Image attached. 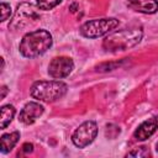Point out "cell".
<instances>
[{
	"mask_svg": "<svg viewBox=\"0 0 158 158\" xmlns=\"http://www.w3.org/2000/svg\"><path fill=\"white\" fill-rule=\"evenodd\" d=\"M43 111H44V107L40 102L30 101L22 107L19 115V120L25 125H32L43 114Z\"/></svg>",
	"mask_w": 158,
	"mask_h": 158,
	"instance_id": "cell-8",
	"label": "cell"
},
{
	"mask_svg": "<svg viewBox=\"0 0 158 158\" xmlns=\"http://www.w3.org/2000/svg\"><path fill=\"white\" fill-rule=\"evenodd\" d=\"M127 6L133 11L152 15L158 11V0H127Z\"/></svg>",
	"mask_w": 158,
	"mask_h": 158,
	"instance_id": "cell-10",
	"label": "cell"
},
{
	"mask_svg": "<svg viewBox=\"0 0 158 158\" xmlns=\"http://www.w3.org/2000/svg\"><path fill=\"white\" fill-rule=\"evenodd\" d=\"M156 149H157V152H158V142H157V144H156Z\"/></svg>",
	"mask_w": 158,
	"mask_h": 158,
	"instance_id": "cell-18",
	"label": "cell"
},
{
	"mask_svg": "<svg viewBox=\"0 0 158 158\" xmlns=\"http://www.w3.org/2000/svg\"><path fill=\"white\" fill-rule=\"evenodd\" d=\"M63 0H36V6L40 10L43 11H49L54 9L57 5H59Z\"/></svg>",
	"mask_w": 158,
	"mask_h": 158,
	"instance_id": "cell-13",
	"label": "cell"
},
{
	"mask_svg": "<svg viewBox=\"0 0 158 158\" xmlns=\"http://www.w3.org/2000/svg\"><path fill=\"white\" fill-rule=\"evenodd\" d=\"M142 37H143V31L141 27L123 28L106 36L105 40L102 41V48L106 52L126 51L138 44Z\"/></svg>",
	"mask_w": 158,
	"mask_h": 158,
	"instance_id": "cell-2",
	"label": "cell"
},
{
	"mask_svg": "<svg viewBox=\"0 0 158 158\" xmlns=\"http://www.w3.org/2000/svg\"><path fill=\"white\" fill-rule=\"evenodd\" d=\"M37 20H40V15L37 12L36 6L28 2H22L17 6V10L15 15L12 16L9 28L11 30H21L28 25L35 23Z\"/></svg>",
	"mask_w": 158,
	"mask_h": 158,
	"instance_id": "cell-5",
	"label": "cell"
},
{
	"mask_svg": "<svg viewBox=\"0 0 158 158\" xmlns=\"http://www.w3.org/2000/svg\"><path fill=\"white\" fill-rule=\"evenodd\" d=\"M74 69V62L69 57H54L48 64V74L53 79H63L68 77Z\"/></svg>",
	"mask_w": 158,
	"mask_h": 158,
	"instance_id": "cell-7",
	"label": "cell"
},
{
	"mask_svg": "<svg viewBox=\"0 0 158 158\" xmlns=\"http://www.w3.org/2000/svg\"><path fill=\"white\" fill-rule=\"evenodd\" d=\"M68 91V85L60 80H40L32 84L30 94L43 102H53L62 99Z\"/></svg>",
	"mask_w": 158,
	"mask_h": 158,
	"instance_id": "cell-3",
	"label": "cell"
},
{
	"mask_svg": "<svg viewBox=\"0 0 158 158\" xmlns=\"http://www.w3.org/2000/svg\"><path fill=\"white\" fill-rule=\"evenodd\" d=\"M19 139H20V132L19 131L2 135L1 136V139H0V151H1V153H9V152H11L12 148L19 142Z\"/></svg>",
	"mask_w": 158,
	"mask_h": 158,
	"instance_id": "cell-11",
	"label": "cell"
},
{
	"mask_svg": "<svg viewBox=\"0 0 158 158\" xmlns=\"http://www.w3.org/2000/svg\"><path fill=\"white\" fill-rule=\"evenodd\" d=\"M118 25H120V21L115 17L96 19V20H90L84 22L80 26L79 32L81 36L86 38H98L115 30Z\"/></svg>",
	"mask_w": 158,
	"mask_h": 158,
	"instance_id": "cell-4",
	"label": "cell"
},
{
	"mask_svg": "<svg viewBox=\"0 0 158 158\" xmlns=\"http://www.w3.org/2000/svg\"><path fill=\"white\" fill-rule=\"evenodd\" d=\"M158 128V118L157 117H151L146 121H143L135 131L133 137L137 141H146L149 138Z\"/></svg>",
	"mask_w": 158,
	"mask_h": 158,
	"instance_id": "cell-9",
	"label": "cell"
},
{
	"mask_svg": "<svg viewBox=\"0 0 158 158\" xmlns=\"http://www.w3.org/2000/svg\"><path fill=\"white\" fill-rule=\"evenodd\" d=\"M6 94H7V86H6V85H2V86H1V95H0V100L5 99Z\"/></svg>",
	"mask_w": 158,
	"mask_h": 158,
	"instance_id": "cell-17",
	"label": "cell"
},
{
	"mask_svg": "<svg viewBox=\"0 0 158 158\" xmlns=\"http://www.w3.org/2000/svg\"><path fill=\"white\" fill-rule=\"evenodd\" d=\"M52 35L47 30L40 28L36 31H31L22 37L19 51L25 58H36L46 53L52 47Z\"/></svg>",
	"mask_w": 158,
	"mask_h": 158,
	"instance_id": "cell-1",
	"label": "cell"
},
{
	"mask_svg": "<svg viewBox=\"0 0 158 158\" xmlns=\"http://www.w3.org/2000/svg\"><path fill=\"white\" fill-rule=\"evenodd\" d=\"M22 153H25V154H28V153H31L32 151H33V144L32 143H25V144H22Z\"/></svg>",
	"mask_w": 158,
	"mask_h": 158,
	"instance_id": "cell-16",
	"label": "cell"
},
{
	"mask_svg": "<svg viewBox=\"0 0 158 158\" xmlns=\"http://www.w3.org/2000/svg\"><path fill=\"white\" fill-rule=\"evenodd\" d=\"M98 135V125L95 121H85L83 122L72 135V142L78 148H85L96 138Z\"/></svg>",
	"mask_w": 158,
	"mask_h": 158,
	"instance_id": "cell-6",
	"label": "cell"
},
{
	"mask_svg": "<svg viewBox=\"0 0 158 158\" xmlns=\"http://www.w3.org/2000/svg\"><path fill=\"white\" fill-rule=\"evenodd\" d=\"M15 112H16L15 107L10 104L1 106V111H0V128L1 130L6 128L10 125V122L12 121L15 116Z\"/></svg>",
	"mask_w": 158,
	"mask_h": 158,
	"instance_id": "cell-12",
	"label": "cell"
},
{
	"mask_svg": "<svg viewBox=\"0 0 158 158\" xmlns=\"http://www.w3.org/2000/svg\"><path fill=\"white\" fill-rule=\"evenodd\" d=\"M128 156L130 157H147L149 156V149L146 147H138V148H135L132 152H130Z\"/></svg>",
	"mask_w": 158,
	"mask_h": 158,
	"instance_id": "cell-15",
	"label": "cell"
},
{
	"mask_svg": "<svg viewBox=\"0 0 158 158\" xmlns=\"http://www.w3.org/2000/svg\"><path fill=\"white\" fill-rule=\"evenodd\" d=\"M0 11H1V22H4V21H6L11 16V6H10V4L1 2Z\"/></svg>",
	"mask_w": 158,
	"mask_h": 158,
	"instance_id": "cell-14",
	"label": "cell"
}]
</instances>
